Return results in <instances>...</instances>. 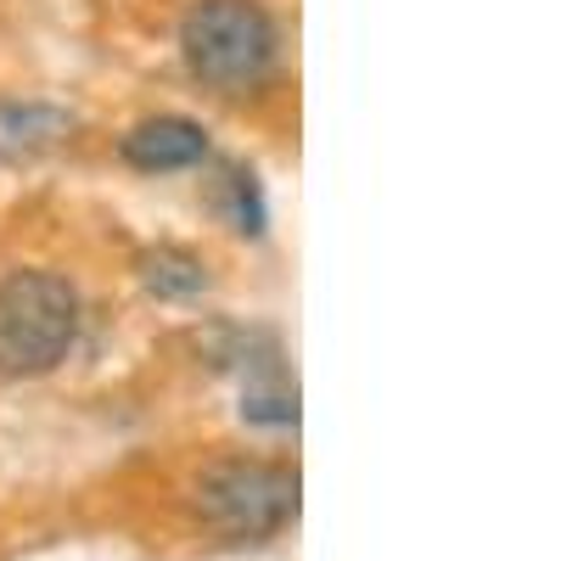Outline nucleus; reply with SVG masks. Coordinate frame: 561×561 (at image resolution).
Returning <instances> with one entry per match:
<instances>
[{"label":"nucleus","instance_id":"1","mask_svg":"<svg viewBox=\"0 0 561 561\" xmlns=\"http://www.w3.org/2000/svg\"><path fill=\"white\" fill-rule=\"evenodd\" d=\"M180 57L203 90H214L225 102H242L270 84L280 34L259 0H197L180 18Z\"/></svg>","mask_w":561,"mask_h":561},{"label":"nucleus","instance_id":"4","mask_svg":"<svg viewBox=\"0 0 561 561\" xmlns=\"http://www.w3.org/2000/svg\"><path fill=\"white\" fill-rule=\"evenodd\" d=\"M118 152L129 169L140 174H174V169H197L208 158V129L197 118H180V113H158V118H140Z\"/></svg>","mask_w":561,"mask_h":561},{"label":"nucleus","instance_id":"5","mask_svg":"<svg viewBox=\"0 0 561 561\" xmlns=\"http://www.w3.org/2000/svg\"><path fill=\"white\" fill-rule=\"evenodd\" d=\"M79 135V113L57 107V102H12L0 96V163H28L68 147Z\"/></svg>","mask_w":561,"mask_h":561},{"label":"nucleus","instance_id":"6","mask_svg":"<svg viewBox=\"0 0 561 561\" xmlns=\"http://www.w3.org/2000/svg\"><path fill=\"white\" fill-rule=\"evenodd\" d=\"M135 270H140V287H147L152 298H163V304H192V298H203L208 293V264L192 253V248H180V242H158V248H147L135 259Z\"/></svg>","mask_w":561,"mask_h":561},{"label":"nucleus","instance_id":"2","mask_svg":"<svg viewBox=\"0 0 561 561\" xmlns=\"http://www.w3.org/2000/svg\"><path fill=\"white\" fill-rule=\"evenodd\" d=\"M79 343V293L57 270L0 275V382L57 370Z\"/></svg>","mask_w":561,"mask_h":561},{"label":"nucleus","instance_id":"7","mask_svg":"<svg viewBox=\"0 0 561 561\" xmlns=\"http://www.w3.org/2000/svg\"><path fill=\"white\" fill-rule=\"evenodd\" d=\"M214 203H219L225 225L237 230V237H264V225H270V208H264V192H259V174H253V169H242V163L219 169Z\"/></svg>","mask_w":561,"mask_h":561},{"label":"nucleus","instance_id":"3","mask_svg":"<svg viewBox=\"0 0 561 561\" xmlns=\"http://www.w3.org/2000/svg\"><path fill=\"white\" fill-rule=\"evenodd\" d=\"M298 472L280 460H219L197 478V517L230 545H264L298 523Z\"/></svg>","mask_w":561,"mask_h":561},{"label":"nucleus","instance_id":"8","mask_svg":"<svg viewBox=\"0 0 561 561\" xmlns=\"http://www.w3.org/2000/svg\"><path fill=\"white\" fill-rule=\"evenodd\" d=\"M242 421L248 427H298V388L287 377L248 382L242 388Z\"/></svg>","mask_w":561,"mask_h":561}]
</instances>
